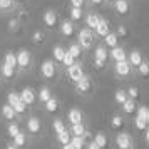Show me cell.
Here are the masks:
<instances>
[{
  "instance_id": "cell-1",
  "label": "cell",
  "mask_w": 149,
  "mask_h": 149,
  "mask_svg": "<svg viewBox=\"0 0 149 149\" xmlns=\"http://www.w3.org/2000/svg\"><path fill=\"white\" fill-rule=\"evenodd\" d=\"M25 132H27L30 137H39V136L44 134L42 121L37 117V116H30L27 121H25Z\"/></svg>"
},
{
  "instance_id": "cell-2",
  "label": "cell",
  "mask_w": 149,
  "mask_h": 149,
  "mask_svg": "<svg viewBox=\"0 0 149 149\" xmlns=\"http://www.w3.org/2000/svg\"><path fill=\"white\" fill-rule=\"evenodd\" d=\"M114 144H116V149H136L134 137L129 132H124V131H119L116 134Z\"/></svg>"
},
{
  "instance_id": "cell-3",
  "label": "cell",
  "mask_w": 149,
  "mask_h": 149,
  "mask_svg": "<svg viewBox=\"0 0 149 149\" xmlns=\"http://www.w3.org/2000/svg\"><path fill=\"white\" fill-rule=\"evenodd\" d=\"M92 89H94V82H92V79L89 77V75H82L79 81L75 82V92L81 95H87L92 92Z\"/></svg>"
},
{
  "instance_id": "cell-4",
  "label": "cell",
  "mask_w": 149,
  "mask_h": 149,
  "mask_svg": "<svg viewBox=\"0 0 149 149\" xmlns=\"http://www.w3.org/2000/svg\"><path fill=\"white\" fill-rule=\"evenodd\" d=\"M40 75L44 79H47V81L55 79V75H57V62H54L52 59L44 61L40 65Z\"/></svg>"
},
{
  "instance_id": "cell-5",
  "label": "cell",
  "mask_w": 149,
  "mask_h": 149,
  "mask_svg": "<svg viewBox=\"0 0 149 149\" xmlns=\"http://www.w3.org/2000/svg\"><path fill=\"white\" fill-rule=\"evenodd\" d=\"M77 44L81 45L82 49H92L94 45V34H92V30L91 29H81L79 30V35H77Z\"/></svg>"
},
{
  "instance_id": "cell-6",
  "label": "cell",
  "mask_w": 149,
  "mask_h": 149,
  "mask_svg": "<svg viewBox=\"0 0 149 149\" xmlns=\"http://www.w3.org/2000/svg\"><path fill=\"white\" fill-rule=\"evenodd\" d=\"M114 74L119 77V79H127L129 75L132 74V65L129 64V61H119V62H114Z\"/></svg>"
},
{
  "instance_id": "cell-7",
  "label": "cell",
  "mask_w": 149,
  "mask_h": 149,
  "mask_svg": "<svg viewBox=\"0 0 149 149\" xmlns=\"http://www.w3.org/2000/svg\"><path fill=\"white\" fill-rule=\"evenodd\" d=\"M32 65V54L27 49H20L17 52V69L20 70H29Z\"/></svg>"
},
{
  "instance_id": "cell-8",
  "label": "cell",
  "mask_w": 149,
  "mask_h": 149,
  "mask_svg": "<svg viewBox=\"0 0 149 149\" xmlns=\"http://www.w3.org/2000/svg\"><path fill=\"white\" fill-rule=\"evenodd\" d=\"M65 74H67V79L69 81H72L75 84V82L81 79L82 75H84V69H82V64H79V62H75V64H72L70 67L65 69Z\"/></svg>"
},
{
  "instance_id": "cell-9",
  "label": "cell",
  "mask_w": 149,
  "mask_h": 149,
  "mask_svg": "<svg viewBox=\"0 0 149 149\" xmlns=\"http://www.w3.org/2000/svg\"><path fill=\"white\" fill-rule=\"evenodd\" d=\"M57 20H59V15H57V12L52 10V8L45 10L44 15H42V22H44V25L47 29H54L55 25H57Z\"/></svg>"
},
{
  "instance_id": "cell-10",
  "label": "cell",
  "mask_w": 149,
  "mask_h": 149,
  "mask_svg": "<svg viewBox=\"0 0 149 149\" xmlns=\"http://www.w3.org/2000/svg\"><path fill=\"white\" fill-rule=\"evenodd\" d=\"M0 117H2V121L5 122H10V121H17V112H15V109L10 106V104H3L2 107H0Z\"/></svg>"
},
{
  "instance_id": "cell-11",
  "label": "cell",
  "mask_w": 149,
  "mask_h": 149,
  "mask_svg": "<svg viewBox=\"0 0 149 149\" xmlns=\"http://www.w3.org/2000/svg\"><path fill=\"white\" fill-rule=\"evenodd\" d=\"M20 99L27 104L29 107H32L37 102V94H35V91L32 87H24L20 91Z\"/></svg>"
},
{
  "instance_id": "cell-12",
  "label": "cell",
  "mask_w": 149,
  "mask_h": 149,
  "mask_svg": "<svg viewBox=\"0 0 149 149\" xmlns=\"http://www.w3.org/2000/svg\"><path fill=\"white\" fill-rule=\"evenodd\" d=\"M84 119H86V116H84V112H82V109H79V107L69 109V112H67V121H69V124L84 122Z\"/></svg>"
},
{
  "instance_id": "cell-13",
  "label": "cell",
  "mask_w": 149,
  "mask_h": 149,
  "mask_svg": "<svg viewBox=\"0 0 149 149\" xmlns=\"http://www.w3.org/2000/svg\"><path fill=\"white\" fill-rule=\"evenodd\" d=\"M124 124H126L124 116L122 114H114L112 117H111V121H109V127H111V131H114V132H119V131H122Z\"/></svg>"
},
{
  "instance_id": "cell-14",
  "label": "cell",
  "mask_w": 149,
  "mask_h": 149,
  "mask_svg": "<svg viewBox=\"0 0 149 149\" xmlns=\"http://www.w3.org/2000/svg\"><path fill=\"white\" fill-rule=\"evenodd\" d=\"M30 136L27 134V132H19V134L15 136L14 139H12V142H14V146H17L19 149H27L29 144H30V139H29Z\"/></svg>"
},
{
  "instance_id": "cell-15",
  "label": "cell",
  "mask_w": 149,
  "mask_h": 149,
  "mask_svg": "<svg viewBox=\"0 0 149 149\" xmlns=\"http://www.w3.org/2000/svg\"><path fill=\"white\" fill-rule=\"evenodd\" d=\"M0 74H2V77H3L5 81H12V79L17 77V69L12 67V65H8V64H5V62H2V65H0Z\"/></svg>"
},
{
  "instance_id": "cell-16",
  "label": "cell",
  "mask_w": 149,
  "mask_h": 149,
  "mask_svg": "<svg viewBox=\"0 0 149 149\" xmlns=\"http://www.w3.org/2000/svg\"><path fill=\"white\" fill-rule=\"evenodd\" d=\"M109 59H112L114 62L126 61V59H127V52L124 50V47H119V45H116V47L111 49V52H109Z\"/></svg>"
},
{
  "instance_id": "cell-17",
  "label": "cell",
  "mask_w": 149,
  "mask_h": 149,
  "mask_svg": "<svg viewBox=\"0 0 149 149\" xmlns=\"http://www.w3.org/2000/svg\"><path fill=\"white\" fill-rule=\"evenodd\" d=\"M44 109H45V112H47V114H57V112L61 111V102H59L57 97L52 95V97L44 104Z\"/></svg>"
},
{
  "instance_id": "cell-18",
  "label": "cell",
  "mask_w": 149,
  "mask_h": 149,
  "mask_svg": "<svg viewBox=\"0 0 149 149\" xmlns=\"http://www.w3.org/2000/svg\"><path fill=\"white\" fill-rule=\"evenodd\" d=\"M70 139H72V134H70L69 127L64 129L62 132H57V134H55V144H57V146H65V144L70 142Z\"/></svg>"
},
{
  "instance_id": "cell-19",
  "label": "cell",
  "mask_w": 149,
  "mask_h": 149,
  "mask_svg": "<svg viewBox=\"0 0 149 149\" xmlns=\"http://www.w3.org/2000/svg\"><path fill=\"white\" fill-rule=\"evenodd\" d=\"M127 61H129V64H131V65H132V69H137L139 67V65H141V62L144 61V59H142V54H141V50H131V52H129L127 54Z\"/></svg>"
},
{
  "instance_id": "cell-20",
  "label": "cell",
  "mask_w": 149,
  "mask_h": 149,
  "mask_svg": "<svg viewBox=\"0 0 149 149\" xmlns=\"http://www.w3.org/2000/svg\"><path fill=\"white\" fill-rule=\"evenodd\" d=\"M61 34L64 37H72L74 35V22L72 20H62L61 22Z\"/></svg>"
},
{
  "instance_id": "cell-21",
  "label": "cell",
  "mask_w": 149,
  "mask_h": 149,
  "mask_svg": "<svg viewBox=\"0 0 149 149\" xmlns=\"http://www.w3.org/2000/svg\"><path fill=\"white\" fill-rule=\"evenodd\" d=\"M95 141V144L97 146H101L102 149H109V137L106 132H102V131H99V132H95V136L92 137Z\"/></svg>"
},
{
  "instance_id": "cell-22",
  "label": "cell",
  "mask_w": 149,
  "mask_h": 149,
  "mask_svg": "<svg viewBox=\"0 0 149 149\" xmlns=\"http://www.w3.org/2000/svg\"><path fill=\"white\" fill-rule=\"evenodd\" d=\"M121 107H122V114H124V116H132V114H136V109H137V106H136L134 99H127V101L124 102Z\"/></svg>"
},
{
  "instance_id": "cell-23",
  "label": "cell",
  "mask_w": 149,
  "mask_h": 149,
  "mask_svg": "<svg viewBox=\"0 0 149 149\" xmlns=\"http://www.w3.org/2000/svg\"><path fill=\"white\" fill-rule=\"evenodd\" d=\"M94 30H95V35H99V37H102V39H104V37L111 32V30H109V22L104 20V19H101V22L97 24V27H95Z\"/></svg>"
},
{
  "instance_id": "cell-24",
  "label": "cell",
  "mask_w": 149,
  "mask_h": 149,
  "mask_svg": "<svg viewBox=\"0 0 149 149\" xmlns=\"http://www.w3.org/2000/svg\"><path fill=\"white\" fill-rule=\"evenodd\" d=\"M94 59H99V61L107 62L109 61V50L106 45H97L94 50Z\"/></svg>"
},
{
  "instance_id": "cell-25",
  "label": "cell",
  "mask_w": 149,
  "mask_h": 149,
  "mask_svg": "<svg viewBox=\"0 0 149 149\" xmlns=\"http://www.w3.org/2000/svg\"><path fill=\"white\" fill-rule=\"evenodd\" d=\"M114 8H116V12L119 15H127L129 14V2L127 0H116V3H114Z\"/></svg>"
},
{
  "instance_id": "cell-26",
  "label": "cell",
  "mask_w": 149,
  "mask_h": 149,
  "mask_svg": "<svg viewBox=\"0 0 149 149\" xmlns=\"http://www.w3.org/2000/svg\"><path fill=\"white\" fill-rule=\"evenodd\" d=\"M22 129H20V124L17 121H10V122H7V136L10 137V139H14L15 136L20 132Z\"/></svg>"
},
{
  "instance_id": "cell-27",
  "label": "cell",
  "mask_w": 149,
  "mask_h": 149,
  "mask_svg": "<svg viewBox=\"0 0 149 149\" xmlns=\"http://www.w3.org/2000/svg\"><path fill=\"white\" fill-rule=\"evenodd\" d=\"M69 131H70L72 136H84L86 132H87V127H86L84 122H77V124H70Z\"/></svg>"
},
{
  "instance_id": "cell-28",
  "label": "cell",
  "mask_w": 149,
  "mask_h": 149,
  "mask_svg": "<svg viewBox=\"0 0 149 149\" xmlns=\"http://www.w3.org/2000/svg\"><path fill=\"white\" fill-rule=\"evenodd\" d=\"M52 97V91L47 87V86H44V87H40V91H39V94H37V101L40 102V104H45V102L49 101Z\"/></svg>"
},
{
  "instance_id": "cell-29",
  "label": "cell",
  "mask_w": 149,
  "mask_h": 149,
  "mask_svg": "<svg viewBox=\"0 0 149 149\" xmlns=\"http://www.w3.org/2000/svg\"><path fill=\"white\" fill-rule=\"evenodd\" d=\"M70 144H72L75 149H86V146H87V139H86L84 136H72Z\"/></svg>"
},
{
  "instance_id": "cell-30",
  "label": "cell",
  "mask_w": 149,
  "mask_h": 149,
  "mask_svg": "<svg viewBox=\"0 0 149 149\" xmlns=\"http://www.w3.org/2000/svg\"><path fill=\"white\" fill-rule=\"evenodd\" d=\"M99 22H101L99 14H89L87 17H86V25H87V29H92V30H94Z\"/></svg>"
},
{
  "instance_id": "cell-31",
  "label": "cell",
  "mask_w": 149,
  "mask_h": 149,
  "mask_svg": "<svg viewBox=\"0 0 149 149\" xmlns=\"http://www.w3.org/2000/svg\"><path fill=\"white\" fill-rule=\"evenodd\" d=\"M127 99H129V95H127V92H126L124 89H117V91L114 92V101H116L117 106H122Z\"/></svg>"
},
{
  "instance_id": "cell-32",
  "label": "cell",
  "mask_w": 149,
  "mask_h": 149,
  "mask_svg": "<svg viewBox=\"0 0 149 149\" xmlns=\"http://www.w3.org/2000/svg\"><path fill=\"white\" fill-rule=\"evenodd\" d=\"M148 127V121H146V117H141V116H136L134 117V129L136 131H139V132H144Z\"/></svg>"
},
{
  "instance_id": "cell-33",
  "label": "cell",
  "mask_w": 149,
  "mask_h": 149,
  "mask_svg": "<svg viewBox=\"0 0 149 149\" xmlns=\"http://www.w3.org/2000/svg\"><path fill=\"white\" fill-rule=\"evenodd\" d=\"M104 44L107 45V47H116L117 44H119V37H117V34H114V32H109L106 37H104Z\"/></svg>"
},
{
  "instance_id": "cell-34",
  "label": "cell",
  "mask_w": 149,
  "mask_h": 149,
  "mask_svg": "<svg viewBox=\"0 0 149 149\" xmlns=\"http://www.w3.org/2000/svg\"><path fill=\"white\" fill-rule=\"evenodd\" d=\"M52 55H54L55 62L62 64V59H64V55H65V49L62 47V45H54V49H52Z\"/></svg>"
},
{
  "instance_id": "cell-35",
  "label": "cell",
  "mask_w": 149,
  "mask_h": 149,
  "mask_svg": "<svg viewBox=\"0 0 149 149\" xmlns=\"http://www.w3.org/2000/svg\"><path fill=\"white\" fill-rule=\"evenodd\" d=\"M67 52L74 57L75 61L82 57V47L79 45V44H70V45H69V49H67Z\"/></svg>"
},
{
  "instance_id": "cell-36",
  "label": "cell",
  "mask_w": 149,
  "mask_h": 149,
  "mask_svg": "<svg viewBox=\"0 0 149 149\" xmlns=\"http://www.w3.org/2000/svg\"><path fill=\"white\" fill-rule=\"evenodd\" d=\"M69 17L72 22H77L82 19V7H70L69 8Z\"/></svg>"
},
{
  "instance_id": "cell-37",
  "label": "cell",
  "mask_w": 149,
  "mask_h": 149,
  "mask_svg": "<svg viewBox=\"0 0 149 149\" xmlns=\"http://www.w3.org/2000/svg\"><path fill=\"white\" fill-rule=\"evenodd\" d=\"M64 129H67V126H65V122L62 121L61 117H55L54 121H52V131H54L55 134H57V132H62Z\"/></svg>"
},
{
  "instance_id": "cell-38",
  "label": "cell",
  "mask_w": 149,
  "mask_h": 149,
  "mask_svg": "<svg viewBox=\"0 0 149 149\" xmlns=\"http://www.w3.org/2000/svg\"><path fill=\"white\" fill-rule=\"evenodd\" d=\"M14 109H15V112H17V116H19V117H22V116H25V112L29 111V106L20 99V101L14 106Z\"/></svg>"
},
{
  "instance_id": "cell-39",
  "label": "cell",
  "mask_w": 149,
  "mask_h": 149,
  "mask_svg": "<svg viewBox=\"0 0 149 149\" xmlns=\"http://www.w3.org/2000/svg\"><path fill=\"white\" fill-rule=\"evenodd\" d=\"M137 74L141 75L142 79H148L149 77V62L148 61H142L141 65L137 67Z\"/></svg>"
},
{
  "instance_id": "cell-40",
  "label": "cell",
  "mask_w": 149,
  "mask_h": 149,
  "mask_svg": "<svg viewBox=\"0 0 149 149\" xmlns=\"http://www.w3.org/2000/svg\"><path fill=\"white\" fill-rule=\"evenodd\" d=\"M3 62L17 69V54H14V52H10V50H8L7 54L3 55Z\"/></svg>"
},
{
  "instance_id": "cell-41",
  "label": "cell",
  "mask_w": 149,
  "mask_h": 149,
  "mask_svg": "<svg viewBox=\"0 0 149 149\" xmlns=\"http://www.w3.org/2000/svg\"><path fill=\"white\" fill-rule=\"evenodd\" d=\"M20 101V92H15V91H10L7 94V104H10L12 107H14L17 102Z\"/></svg>"
},
{
  "instance_id": "cell-42",
  "label": "cell",
  "mask_w": 149,
  "mask_h": 149,
  "mask_svg": "<svg viewBox=\"0 0 149 149\" xmlns=\"http://www.w3.org/2000/svg\"><path fill=\"white\" fill-rule=\"evenodd\" d=\"M75 59L74 57H72V55L69 54L67 50H65V55H64V59H62V65H64V67L67 69V67H70V65H72V64H75Z\"/></svg>"
},
{
  "instance_id": "cell-43",
  "label": "cell",
  "mask_w": 149,
  "mask_h": 149,
  "mask_svg": "<svg viewBox=\"0 0 149 149\" xmlns=\"http://www.w3.org/2000/svg\"><path fill=\"white\" fill-rule=\"evenodd\" d=\"M129 95V99H134V101H137L139 99V87H136V86H131V87L126 91Z\"/></svg>"
},
{
  "instance_id": "cell-44",
  "label": "cell",
  "mask_w": 149,
  "mask_h": 149,
  "mask_svg": "<svg viewBox=\"0 0 149 149\" xmlns=\"http://www.w3.org/2000/svg\"><path fill=\"white\" fill-rule=\"evenodd\" d=\"M44 37H45V35L42 34V30H35L34 34H32V42H34L35 45H39V44L44 42Z\"/></svg>"
},
{
  "instance_id": "cell-45",
  "label": "cell",
  "mask_w": 149,
  "mask_h": 149,
  "mask_svg": "<svg viewBox=\"0 0 149 149\" xmlns=\"http://www.w3.org/2000/svg\"><path fill=\"white\" fill-rule=\"evenodd\" d=\"M15 0H0V10H10Z\"/></svg>"
},
{
  "instance_id": "cell-46",
  "label": "cell",
  "mask_w": 149,
  "mask_h": 149,
  "mask_svg": "<svg viewBox=\"0 0 149 149\" xmlns=\"http://www.w3.org/2000/svg\"><path fill=\"white\" fill-rule=\"evenodd\" d=\"M8 30H10V32H14V30H19V25H20V24H19V20H17V19H12V20H8Z\"/></svg>"
},
{
  "instance_id": "cell-47",
  "label": "cell",
  "mask_w": 149,
  "mask_h": 149,
  "mask_svg": "<svg viewBox=\"0 0 149 149\" xmlns=\"http://www.w3.org/2000/svg\"><path fill=\"white\" fill-rule=\"evenodd\" d=\"M116 34H117V37H122V39L127 37V27H126V25H119Z\"/></svg>"
},
{
  "instance_id": "cell-48",
  "label": "cell",
  "mask_w": 149,
  "mask_h": 149,
  "mask_svg": "<svg viewBox=\"0 0 149 149\" xmlns=\"http://www.w3.org/2000/svg\"><path fill=\"white\" fill-rule=\"evenodd\" d=\"M94 67L97 69V70H102V69L106 67V62H104V61H99V59H94Z\"/></svg>"
},
{
  "instance_id": "cell-49",
  "label": "cell",
  "mask_w": 149,
  "mask_h": 149,
  "mask_svg": "<svg viewBox=\"0 0 149 149\" xmlns=\"http://www.w3.org/2000/svg\"><path fill=\"white\" fill-rule=\"evenodd\" d=\"M86 149H102V148L95 144L94 139H91V141H87V146H86Z\"/></svg>"
},
{
  "instance_id": "cell-50",
  "label": "cell",
  "mask_w": 149,
  "mask_h": 149,
  "mask_svg": "<svg viewBox=\"0 0 149 149\" xmlns=\"http://www.w3.org/2000/svg\"><path fill=\"white\" fill-rule=\"evenodd\" d=\"M72 7H84V0H69Z\"/></svg>"
},
{
  "instance_id": "cell-51",
  "label": "cell",
  "mask_w": 149,
  "mask_h": 149,
  "mask_svg": "<svg viewBox=\"0 0 149 149\" xmlns=\"http://www.w3.org/2000/svg\"><path fill=\"white\" fill-rule=\"evenodd\" d=\"M144 139H146V144L149 146V126L146 127V131H144Z\"/></svg>"
},
{
  "instance_id": "cell-52",
  "label": "cell",
  "mask_w": 149,
  "mask_h": 149,
  "mask_svg": "<svg viewBox=\"0 0 149 149\" xmlns=\"http://www.w3.org/2000/svg\"><path fill=\"white\" fill-rule=\"evenodd\" d=\"M61 149H75V148L70 144V142H69V144H65V146H61Z\"/></svg>"
},
{
  "instance_id": "cell-53",
  "label": "cell",
  "mask_w": 149,
  "mask_h": 149,
  "mask_svg": "<svg viewBox=\"0 0 149 149\" xmlns=\"http://www.w3.org/2000/svg\"><path fill=\"white\" fill-rule=\"evenodd\" d=\"M91 2H92V3H95V5H101L104 0H91Z\"/></svg>"
},
{
  "instance_id": "cell-54",
  "label": "cell",
  "mask_w": 149,
  "mask_h": 149,
  "mask_svg": "<svg viewBox=\"0 0 149 149\" xmlns=\"http://www.w3.org/2000/svg\"><path fill=\"white\" fill-rule=\"evenodd\" d=\"M5 149H19V148H17V146H14V142H12V144H8Z\"/></svg>"
},
{
  "instance_id": "cell-55",
  "label": "cell",
  "mask_w": 149,
  "mask_h": 149,
  "mask_svg": "<svg viewBox=\"0 0 149 149\" xmlns=\"http://www.w3.org/2000/svg\"><path fill=\"white\" fill-rule=\"evenodd\" d=\"M146 121H148V126H149V109H148V116H146Z\"/></svg>"
},
{
  "instance_id": "cell-56",
  "label": "cell",
  "mask_w": 149,
  "mask_h": 149,
  "mask_svg": "<svg viewBox=\"0 0 149 149\" xmlns=\"http://www.w3.org/2000/svg\"><path fill=\"white\" fill-rule=\"evenodd\" d=\"M15 2H20V3H22V2H25V0H15Z\"/></svg>"
}]
</instances>
